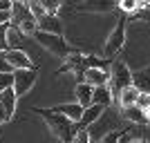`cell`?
<instances>
[{"mask_svg": "<svg viewBox=\"0 0 150 143\" xmlns=\"http://www.w3.org/2000/svg\"><path fill=\"white\" fill-rule=\"evenodd\" d=\"M34 112L40 114V116L47 121V125L52 128V132H54L63 143H72L74 141V134H76L79 128H76L72 121H67V118L61 116V114H54L52 110H43V107H34Z\"/></svg>", "mask_w": 150, "mask_h": 143, "instance_id": "cell-1", "label": "cell"}, {"mask_svg": "<svg viewBox=\"0 0 150 143\" xmlns=\"http://www.w3.org/2000/svg\"><path fill=\"white\" fill-rule=\"evenodd\" d=\"M9 25L16 27L20 34H34V31H36V18L29 13L27 2H11Z\"/></svg>", "mask_w": 150, "mask_h": 143, "instance_id": "cell-2", "label": "cell"}, {"mask_svg": "<svg viewBox=\"0 0 150 143\" xmlns=\"http://www.w3.org/2000/svg\"><path fill=\"white\" fill-rule=\"evenodd\" d=\"M130 85H132V74L128 69V65L121 61L112 63V72H110V81H108V89L112 94V101L119 99V94Z\"/></svg>", "mask_w": 150, "mask_h": 143, "instance_id": "cell-3", "label": "cell"}, {"mask_svg": "<svg viewBox=\"0 0 150 143\" xmlns=\"http://www.w3.org/2000/svg\"><path fill=\"white\" fill-rule=\"evenodd\" d=\"M34 36V40H36L40 47H45L47 51H52L54 56H58V58H65L72 54V49H69V45H67V40L63 36H54V34H43V31H34L31 34Z\"/></svg>", "mask_w": 150, "mask_h": 143, "instance_id": "cell-4", "label": "cell"}, {"mask_svg": "<svg viewBox=\"0 0 150 143\" xmlns=\"http://www.w3.org/2000/svg\"><path fill=\"white\" fill-rule=\"evenodd\" d=\"M36 78H38L36 69H16V72H11V81H13L11 89L16 92V96H23L34 87Z\"/></svg>", "mask_w": 150, "mask_h": 143, "instance_id": "cell-5", "label": "cell"}, {"mask_svg": "<svg viewBox=\"0 0 150 143\" xmlns=\"http://www.w3.org/2000/svg\"><path fill=\"white\" fill-rule=\"evenodd\" d=\"M123 43H125V20H119L117 27H114V31L110 34V38H108L103 54H105V56H114V54L123 47Z\"/></svg>", "mask_w": 150, "mask_h": 143, "instance_id": "cell-6", "label": "cell"}, {"mask_svg": "<svg viewBox=\"0 0 150 143\" xmlns=\"http://www.w3.org/2000/svg\"><path fill=\"white\" fill-rule=\"evenodd\" d=\"M36 31L54 34V36H63V23H61L58 16H50V13H45L43 18L36 20Z\"/></svg>", "mask_w": 150, "mask_h": 143, "instance_id": "cell-7", "label": "cell"}, {"mask_svg": "<svg viewBox=\"0 0 150 143\" xmlns=\"http://www.w3.org/2000/svg\"><path fill=\"white\" fill-rule=\"evenodd\" d=\"M5 61L9 63V67H11L13 72H16V69H34V65H31L29 56H27L23 49H20V51H16V49H7V51H5Z\"/></svg>", "mask_w": 150, "mask_h": 143, "instance_id": "cell-8", "label": "cell"}, {"mask_svg": "<svg viewBox=\"0 0 150 143\" xmlns=\"http://www.w3.org/2000/svg\"><path fill=\"white\" fill-rule=\"evenodd\" d=\"M52 112L54 114H61V116H65L67 121H72V123H79L83 116V107L79 105V103H61V105L52 107Z\"/></svg>", "mask_w": 150, "mask_h": 143, "instance_id": "cell-9", "label": "cell"}, {"mask_svg": "<svg viewBox=\"0 0 150 143\" xmlns=\"http://www.w3.org/2000/svg\"><path fill=\"white\" fill-rule=\"evenodd\" d=\"M110 81V72L108 69H85L83 72V83H88L90 87H103Z\"/></svg>", "mask_w": 150, "mask_h": 143, "instance_id": "cell-10", "label": "cell"}, {"mask_svg": "<svg viewBox=\"0 0 150 143\" xmlns=\"http://www.w3.org/2000/svg\"><path fill=\"white\" fill-rule=\"evenodd\" d=\"M103 112H105V107H101V105H90V107H85V110H83L81 121L76 123V128H79V130H88L94 121H99V118H101V114H103Z\"/></svg>", "mask_w": 150, "mask_h": 143, "instance_id": "cell-11", "label": "cell"}, {"mask_svg": "<svg viewBox=\"0 0 150 143\" xmlns=\"http://www.w3.org/2000/svg\"><path fill=\"white\" fill-rule=\"evenodd\" d=\"M16 101H18V96H16V92L11 87H7L5 92H0V107L5 110L7 118H11L13 112H16Z\"/></svg>", "mask_w": 150, "mask_h": 143, "instance_id": "cell-12", "label": "cell"}, {"mask_svg": "<svg viewBox=\"0 0 150 143\" xmlns=\"http://www.w3.org/2000/svg\"><path fill=\"white\" fill-rule=\"evenodd\" d=\"M132 87H134L137 92L150 94V67L141 69V72H137V74H132Z\"/></svg>", "mask_w": 150, "mask_h": 143, "instance_id": "cell-13", "label": "cell"}, {"mask_svg": "<svg viewBox=\"0 0 150 143\" xmlns=\"http://www.w3.org/2000/svg\"><path fill=\"white\" fill-rule=\"evenodd\" d=\"M92 89L94 87H90L88 83H76V103L85 110V107H90L92 105Z\"/></svg>", "mask_w": 150, "mask_h": 143, "instance_id": "cell-14", "label": "cell"}, {"mask_svg": "<svg viewBox=\"0 0 150 143\" xmlns=\"http://www.w3.org/2000/svg\"><path fill=\"white\" fill-rule=\"evenodd\" d=\"M110 103H112V94H110L108 85L94 87V89H92V105H101V107H105V110H108Z\"/></svg>", "mask_w": 150, "mask_h": 143, "instance_id": "cell-15", "label": "cell"}, {"mask_svg": "<svg viewBox=\"0 0 150 143\" xmlns=\"http://www.w3.org/2000/svg\"><path fill=\"white\" fill-rule=\"evenodd\" d=\"M20 47H23V34H20L16 27L7 25V49L20 51Z\"/></svg>", "mask_w": 150, "mask_h": 143, "instance_id": "cell-16", "label": "cell"}, {"mask_svg": "<svg viewBox=\"0 0 150 143\" xmlns=\"http://www.w3.org/2000/svg\"><path fill=\"white\" fill-rule=\"evenodd\" d=\"M137 94H139V92L130 85V87H125L123 92L119 94V99H117V101H119V105L125 110V107H132V105H134V101H137Z\"/></svg>", "mask_w": 150, "mask_h": 143, "instance_id": "cell-17", "label": "cell"}, {"mask_svg": "<svg viewBox=\"0 0 150 143\" xmlns=\"http://www.w3.org/2000/svg\"><path fill=\"white\" fill-rule=\"evenodd\" d=\"M123 116L128 118V121H132V123H148V121H146V114L141 112V110H137L134 105H132V107H125V110H123Z\"/></svg>", "mask_w": 150, "mask_h": 143, "instance_id": "cell-18", "label": "cell"}, {"mask_svg": "<svg viewBox=\"0 0 150 143\" xmlns=\"http://www.w3.org/2000/svg\"><path fill=\"white\" fill-rule=\"evenodd\" d=\"M134 107H137V110H141V112L150 110V94L139 92V94H137V101H134Z\"/></svg>", "mask_w": 150, "mask_h": 143, "instance_id": "cell-19", "label": "cell"}, {"mask_svg": "<svg viewBox=\"0 0 150 143\" xmlns=\"http://www.w3.org/2000/svg\"><path fill=\"white\" fill-rule=\"evenodd\" d=\"M27 9H29V13H31V16H34V18H43V16H45V9H43V2H38V0H36V2H27Z\"/></svg>", "mask_w": 150, "mask_h": 143, "instance_id": "cell-20", "label": "cell"}, {"mask_svg": "<svg viewBox=\"0 0 150 143\" xmlns=\"http://www.w3.org/2000/svg\"><path fill=\"white\" fill-rule=\"evenodd\" d=\"M121 134H123V132H119V130H112V132H108L105 137H101V139H99V143H117Z\"/></svg>", "mask_w": 150, "mask_h": 143, "instance_id": "cell-21", "label": "cell"}, {"mask_svg": "<svg viewBox=\"0 0 150 143\" xmlns=\"http://www.w3.org/2000/svg\"><path fill=\"white\" fill-rule=\"evenodd\" d=\"M72 143H90V134H88V130H76L74 141H72Z\"/></svg>", "mask_w": 150, "mask_h": 143, "instance_id": "cell-22", "label": "cell"}, {"mask_svg": "<svg viewBox=\"0 0 150 143\" xmlns=\"http://www.w3.org/2000/svg\"><path fill=\"white\" fill-rule=\"evenodd\" d=\"M7 25H0V51H7Z\"/></svg>", "mask_w": 150, "mask_h": 143, "instance_id": "cell-23", "label": "cell"}, {"mask_svg": "<svg viewBox=\"0 0 150 143\" xmlns=\"http://www.w3.org/2000/svg\"><path fill=\"white\" fill-rule=\"evenodd\" d=\"M11 74H0V92H5L7 87H11Z\"/></svg>", "mask_w": 150, "mask_h": 143, "instance_id": "cell-24", "label": "cell"}, {"mask_svg": "<svg viewBox=\"0 0 150 143\" xmlns=\"http://www.w3.org/2000/svg\"><path fill=\"white\" fill-rule=\"evenodd\" d=\"M13 69L9 67V63L5 61V51H0V74H11Z\"/></svg>", "mask_w": 150, "mask_h": 143, "instance_id": "cell-25", "label": "cell"}, {"mask_svg": "<svg viewBox=\"0 0 150 143\" xmlns=\"http://www.w3.org/2000/svg\"><path fill=\"white\" fill-rule=\"evenodd\" d=\"M119 7L123 11H137V2H134V0H123Z\"/></svg>", "mask_w": 150, "mask_h": 143, "instance_id": "cell-26", "label": "cell"}, {"mask_svg": "<svg viewBox=\"0 0 150 143\" xmlns=\"http://www.w3.org/2000/svg\"><path fill=\"white\" fill-rule=\"evenodd\" d=\"M0 11L9 13V11H11V2H9V0H0Z\"/></svg>", "mask_w": 150, "mask_h": 143, "instance_id": "cell-27", "label": "cell"}, {"mask_svg": "<svg viewBox=\"0 0 150 143\" xmlns=\"http://www.w3.org/2000/svg\"><path fill=\"white\" fill-rule=\"evenodd\" d=\"M132 141V137H130V134H125V132H123V134H121V137H119V141H117V143H130Z\"/></svg>", "mask_w": 150, "mask_h": 143, "instance_id": "cell-28", "label": "cell"}, {"mask_svg": "<svg viewBox=\"0 0 150 143\" xmlns=\"http://www.w3.org/2000/svg\"><path fill=\"white\" fill-rule=\"evenodd\" d=\"M9 23V13H2L0 11V25H7Z\"/></svg>", "mask_w": 150, "mask_h": 143, "instance_id": "cell-29", "label": "cell"}, {"mask_svg": "<svg viewBox=\"0 0 150 143\" xmlns=\"http://www.w3.org/2000/svg\"><path fill=\"white\" fill-rule=\"evenodd\" d=\"M130 143H146V141H144V139H139V141H137V139H132Z\"/></svg>", "mask_w": 150, "mask_h": 143, "instance_id": "cell-30", "label": "cell"}]
</instances>
